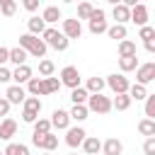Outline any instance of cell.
I'll return each instance as SVG.
<instances>
[{
	"label": "cell",
	"instance_id": "cell-1",
	"mask_svg": "<svg viewBox=\"0 0 155 155\" xmlns=\"http://www.w3.org/2000/svg\"><path fill=\"white\" fill-rule=\"evenodd\" d=\"M19 48H24L27 53H31L34 58H44L46 56V44H44V39H39V36H34V34H22L19 36Z\"/></svg>",
	"mask_w": 155,
	"mask_h": 155
},
{
	"label": "cell",
	"instance_id": "cell-2",
	"mask_svg": "<svg viewBox=\"0 0 155 155\" xmlns=\"http://www.w3.org/2000/svg\"><path fill=\"white\" fill-rule=\"evenodd\" d=\"M41 36H44V44L51 46V48H56V51H65L68 44H70V41L63 36V31H58L56 27H46V31H44Z\"/></svg>",
	"mask_w": 155,
	"mask_h": 155
},
{
	"label": "cell",
	"instance_id": "cell-3",
	"mask_svg": "<svg viewBox=\"0 0 155 155\" xmlns=\"http://www.w3.org/2000/svg\"><path fill=\"white\" fill-rule=\"evenodd\" d=\"M104 82L114 94H128V90H131V82H128V78L124 73H111V75H107Z\"/></svg>",
	"mask_w": 155,
	"mask_h": 155
},
{
	"label": "cell",
	"instance_id": "cell-4",
	"mask_svg": "<svg viewBox=\"0 0 155 155\" xmlns=\"http://www.w3.org/2000/svg\"><path fill=\"white\" fill-rule=\"evenodd\" d=\"M85 107H87V111H94V114H109L111 111V99L104 97V94H90Z\"/></svg>",
	"mask_w": 155,
	"mask_h": 155
},
{
	"label": "cell",
	"instance_id": "cell-5",
	"mask_svg": "<svg viewBox=\"0 0 155 155\" xmlns=\"http://www.w3.org/2000/svg\"><path fill=\"white\" fill-rule=\"evenodd\" d=\"M39 111H41V99L39 97H27L24 99V109H22V121L24 124H34L39 119Z\"/></svg>",
	"mask_w": 155,
	"mask_h": 155
},
{
	"label": "cell",
	"instance_id": "cell-6",
	"mask_svg": "<svg viewBox=\"0 0 155 155\" xmlns=\"http://www.w3.org/2000/svg\"><path fill=\"white\" fill-rule=\"evenodd\" d=\"M109 29V24H107V19H104V10L102 7H94V12H92V17H90V34H104Z\"/></svg>",
	"mask_w": 155,
	"mask_h": 155
},
{
	"label": "cell",
	"instance_id": "cell-7",
	"mask_svg": "<svg viewBox=\"0 0 155 155\" xmlns=\"http://www.w3.org/2000/svg\"><path fill=\"white\" fill-rule=\"evenodd\" d=\"M61 85H65V87H70V90H75V87H80V73H78V68L75 65H65L63 70H61Z\"/></svg>",
	"mask_w": 155,
	"mask_h": 155
},
{
	"label": "cell",
	"instance_id": "cell-8",
	"mask_svg": "<svg viewBox=\"0 0 155 155\" xmlns=\"http://www.w3.org/2000/svg\"><path fill=\"white\" fill-rule=\"evenodd\" d=\"M155 80V63L150 61V63H140L138 65V70H136V82L138 85H148V82H153Z\"/></svg>",
	"mask_w": 155,
	"mask_h": 155
},
{
	"label": "cell",
	"instance_id": "cell-9",
	"mask_svg": "<svg viewBox=\"0 0 155 155\" xmlns=\"http://www.w3.org/2000/svg\"><path fill=\"white\" fill-rule=\"evenodd\" d=\"M31 143H34L36 148H44L46 153H51V150L58 148V136H53V133H46V136H36V133H31Z\"/></svg>",
	"mask_w": 155,
	"mask_h": 155
},
{
	"label": "cell",
	"instance_id": "cell-10",
	"mask_svg": "<svg viewBox=\"0 0 155 155\" xmlns=\"http://www.w3.org/2000/svg\"><path fill=\"white\" fill-rule=\"evenodd\" d=\"M63 36L70 41V39H80V34H82V24H80V19L78 17H73V19H63Z\"/></svg>",
	"mask_w": 155,
	"mask_h": 155
},
{
	"label": "cell",
	"instance_id": "cell-11",
	"mask_svg": "<svg viewBox=\"0 0 155 155\" xmlns=\"http://www.w3.org/2000/svg\"><path fill=\"white\" fill-rule=\"evenodd\" d=\"M51 128H58V131H68L70 128V114L65 109H56L51 114Z\"/></svg>",
	"mask_w": 155,
	"mask_h": 155
},
{
	"label": "cell",
	"instance_id": "cell-12",
	"mask_svg": "<svg viewBox=\"0 0 155 155\" xmlns=\"http://www.w3.org/2000/svg\"><path fill=\"white\" fill-rule=\"evenodd\" d=\"M85 138H87V133H85V128H80V126H73V128H68V131H65V143H68L70 148L82 145V143H85Z\"/></svg>",
	"mask_w": 155,
	"mask_h": 155
},
{
	"label": "cell",
	"instance_id": "cell-13",
	"mask_svg": "<svg viewBox=\"0 0 155 155\" xmlns=\"http://www.w3.org/2000/svg\"><path fill=\"white\" fill-rule=\"evenodd\" d=\"M5 99H7L10 104H24V99H27V90H24L22 85H10L7 92H5Z\"/></svg>",
	"mask_w": 155,
	"mask_h": 155
},
{
	"label": "cell",
	"instance_id": "cell-14",
	"mask_svg": "<svg viewBox=\"0 0 155 155\" xmlns=\"http://www.w3.org/2000/svg\"><path fill=\"white\" fill-rule=\"evenodd\" d=\"M111 15H114L116 24H124V27H126V22H131V10H128L124 2H114V10H111Z\"/></svg>",
	"mask_w": 155,
	"mask_h": 155
},
{
	"label": "cell",
	"instance_id": "cell-15",
	"mask_svg": "<svg viewBox=\"0 0 155 155\" xmlns=\"http://www.w3.org/2000/svg\"><path fill=\"white\" fill-rule=\"evenodd\" d=\"M31 78H34V70H31L29 65H19V68L12 70V80H15V85H24V82H29Z\"/></svg>",
	"mask_w": 155,
	"mask_h": 155
},
{
	"label": "cell",
	"instance_id": "cell-16",
	"mask_svg": "<svg viewBox=\"0 0 155 155\" xmlns=\"http://www.w3.org/2000/svg\"><path fill=\"white\" fill-rule=\"evenodd\" d=\"M124 153V143L119 138H107L102 143V155H121Z\"/></svg>",
	"mask_w": 155,
	"mask_h": 155
},
{
	"label": "cell",
	"instance_id": "cell-17",
	"mask_svg": "<svg viewBox=\"0 0 155 155\" xmlns=\"http://www.w3.org/2000/svg\"><path fill=\"white\" fill-rule=\"evenodd\" d=\"M131 22H136L138 27H145L148 24V7L143 2H138L133 10H131Z\"/></svg>",
	"mask_w": 155,
	"mask_h": 155
},
{
	"label": "cell",
	"instance_id": "cell-18",
	"mask_svg": "<svg viewBox=\"0 0 155 155\" xmlns=\"http://www.w3.org/2000/svg\"><path fill=\"white\" fill-rule=\"evenodd\" d=\"M82 150H85L87 155H99V153H102V140H99L97 136H87L85 143H82Z\"/></svg>",
	"mask_w": 155,
	"mask_h": 155
},
{
	"label": "cell",
	"instance_id": "cell-19",
	"mask_svg": "<svg viewBox=\"0 0 155 155\" xmlns=\"http://www.w3.org/2000/svg\"><path fill=\"white\" fill-rule=\"evenodd\" d=\"M15 133H17V121L15 119H5L0 124V140H10Z\"/></svg>",
	"mask_w": 155,
	"mask_h": 155
},
{
	"label": "cell",
	"instance_id": "cell-20",
	"mask_svg": "<svg viewBox=\"0 0 155 155\" xmlns=\"http://www.w3.org/2000/svg\"><path fill=\"white\" fill-rule=\"evenodd\" d=\"M107 87V82H104V78H87V82H85V90L90 92V94H102V90Z\"/></svg>",
	"mask_w": 155,
	"mask_h": 155
},
{
	"label": "cell",
	"instance_id": "cell-21",
	"mask_svg": "<svg viewBox=\"0 0 155 155\" xmlns=\"http://www.w3.org/2000/svg\"><path fill=\"white\" fill-rule=\"evenodd\" d=\"M27 90L31 97H46V90H44V78H31L27 82Z\"/></svg>",
	"mask_w": 155,
	"mask_h": 155
},
{
	"label": "cell",
	"instance_id": "cell-22",
	"mask_svg": "<svg viewBox=\"0 0 155 155\" xmlns=\"http://www.w3.org/2000/svg\"><path fill=\"white\" fill-rule=\"evenodd\" d=\"M41 19H44L46 24H53V22L63 19V15H61V10H58L56 5H48V7H44V12H41Z\"/></svg>",
	"mask_w": 155,
	"mask_h": 155
},
{
	"label": "cell",
	"instance_id": "cell-23",
	"mask_svg": "<svg viewBox=\"0 0 155 155\" xmlns=\"http://www.w3.org/2000/svg\"><path fill=\"white\" fill-rule=\"evenodd\" d=\"M27 27H29V34H34V36H39V34L46 31V22H44L41 17H36V15L27 19Z\"/></svg>",
	"mask_w": 155,
	"mask_h": 155
},
{
	"label": "cell",
	"instance_id": "cell-24",
	"mask_svg": "<svg viewBox=\"0 0 155 155\" xmlns=\"http://www.w3.org/2000/svg\"><path fill=\"white\" fill-rule=\"evenodd\" d=\"M138 56H124V58H119V68H121V73H131V70H138Z\"/></svg>",
	"mask_w": 155,
	"mask_h": 155
},
{
	"label": "cell",
	"instance_id": "cell-25",
	"mask_svg": "<svg viewBox=\"0 0 155 155\" xmlns=\"http://www.w3.org/2000/svg\"><path fill=\"white\" fill-rule=\"evenodd\" d=\"M138 133L145 138H155V121L153 119H140L138 121Z\"/></svg>",
	"mask_w": 155,
	"mask_h": 155
},
{
	"label": "cell",
	"instance_id": "cell-26",
	"mask_svg": "<svg viewBox=\"0 0 155 155\" xmlns=\"http://www.w3.org/2000/svg\"><path fill=\"white\" fill-rule=\"evenodd\" d=\"M124 56H138V51H136V41H131V39L119 41V58H124Z\"/></svg>",
	"mask_w": 155,
	"mask_h": 155
},
{
	"label": "cell",
	"instance_id": "cell-27",
	"mask_svg": "<svg viewBox=\"0 0 155 155\" xmlns=\"http://www.w3.org/2000/svg\"><path fill=\"white\" fill-rule=\"evenodd\" d=\"M10 63H15L17 68L19 65H27V51L19 48V46L17 48H10Z\"/></svg>",
	"mask_w": 155,
	"mask_h": 155
},
{
	"label": "cell",
	"instance_id": "cell-28",
	"mask_svg": "<svg viewBox=\"0 0 155 155\" xmlns=\"http://www.w3.org/2000/svg\"><path fill=\"white\" fill-rule=\"evenodd\" d=\"M131 97L128 94H116L114 99H111V109H116V111H126L128 107H131Z\"/></svg>",
	"mask_w": 155,
	"mask_h": 155
},
{
	"label": "cell",
	"instance_id": "cell-29",
	"mask_svg": "<svg viewBox=\"0 0 155 155\" xmlns=\"http://www.w3.org/2000/svg\"><path fill=\"white\" fill-rule=\"evenodd\" d=\"M107 34H109V39H116V41H124L128 31H126V27H124V24H111V27L107 29Z\"/></svg>",
	"mask_w": 155,
	"mask_h": 155
},
{
	"label": "cell",
	"instance_id": "cell-30",
	"mask_svg": "<svg viewBox=\"0 0 155 155\" xmlns=\"http://www.w3.org/2000/svg\"><path fill=\"white\" fill-rule=\"evenodd\" d=\"M53 70H56L53 61H48V58H41L39 61V75L41 78H53Z\"/></svg>",
	"mask_w": 155,
	"mask_h": 155
},
{
	"label": "cell",
	"instance_id": "cell-31",
	"mask_svg": "<svg viewBox=\"0 0 155 155\" xmlns=\"http://www.w3.org/2000/svg\"><path fill=\"white\" fill-rule=\"evenodd\" d=\"M87 97H90V92H87L85 87H75V90H70V99H73V104H87Z\"/></svg>",
	"mask_w": 155,
	"mask_h": 155
},
{
	"label": "cell",
	"instance_id": "cell-32",
	"mask_svg": "<svg viewBox=\"0 0 155 155\" xmlns=\"http://www.w3.org/2000/svg\"><path fill=\"white\" fill-rule=\"evenodd\" d=\"M2 155H29V148L22 143H7V148L2 150Z\"/></svg>",
	"mask_w": 155,
	"mask_h": 155
},
{
	"label": "cell",
	"instance_id": "cell-33",
	"mask_svg": "<svg viewBox=\"0 0 155 155\" xmlns=\"http://www.w3.org/2000/svg\"><path fill=\"white\" fill-rule=\"evenodd\" d=\"M128 97L131 99H136V102H140V99H148V90L143 87V85H131V90H128Z\"/></svg>",
	"mask_w": 155,
	"mask_h": 155
},
{
	"label": "cell",
	"instance_id": "cell-34",
	"mask_svg": "<svg viewBox=\"0 0 155 155\" xmlns=\"http://www.w3.org/2000/svg\"><path fill=\"white\" fill-rule=\"evenodd\" d=\"M68 114H70V119H75V121H85L90 111H87V107H85V104H73V109H70Z\"/></svg>",
	"mask_w": 155,
	"mask_h": 155
},
{
	"label": "cell",
	"instance_id": "cell-35",
	"mask_svg": "<svg viewBox=\"0 0 155 155\" xmlns=\"http://www.w3.org/2000/svg\"><path fill=\"white\" fill-rule=\"evenodd\" d=\"M34 133H36V136L51 133V119H36V121H34Z\"/></svg>",
	"mask_w": 155,
	"mask_h": 155
},
{
	"label": "cell",
	"instance_id": "cell-36",
	"mask_svg": "<svg viewBox=\"0 0 155 155\" xmlns=\"http://www.w3.org/2000/svg\"><path fill=\"white\" fill-rule=\"evenodd\" d=\"M0 12H2L5 17H12V15L17 12V2H15V0H0Z\"/></svg>",
	"mask_w": 155,
	"mask_h": 155
},
{
	"label": "cell",
	"instance_id": "cell-37",
	"mask_svg": "<svg viewBox=\"0 0 155 155\" xmlns=\"http://www.w3.org/2000/svg\"><path fill=\"white\" fill-rule=\"evenodd\" d=\"M44 90H46V94L58 92V90H61V80H58V78H44Z\"/></svg>",
	"mask_w": 155,
	"mask_h": 155
},
{
	"label": "cell",
	"instance_id": "cell-38",
	"mask_svg": "<svg viewBox=\"0 0 155 155\" xmlns=\"http://www.w3.org/2000/svg\"><path fill=\"white\" fill-rule=\"evenodd\" d=\"M92 12H94V7H92L90 2H80V5H78V19H90Z\"/></svg>",
	"mask_w": 155,
	"mask_h": 155
},
{
	"label": "cell",
	"instance_id": "cell-39",
	"mask_svg": "<svg viewBox=\"0 0 155 155\" xmlns=\"http://www.w3.org/2000/svg\"><path fill=\"white\" fill-rule=\"evenodd\" d=\"M143 111H145V119H153V121H155V94H148Z\"/></svg>",
	"mask_w": 155,
	"mask_h": 155
},
{
	"label": "cell",
	"instance_id": "cell-40",
	"mask_svg": "<svg viewBox=\"0 0 155 155\" xmlns=\"http://www.w3.org/2000/svg\"><path fill=\"white\" fill-rule=\"evenodd\" d=\"M138 39H143V44H145V41H150V39H155V29H153L150 24L140 27V31H138Z\"/></svg>",
	"mask_w": 155,
	"mask_h": 155
},
{
	"label": "cell",
	"instance_id": "cell-41",
	"mask_svg": "<svg viewBox=\"0 0 155 155\" xmlns=\"http://www.w3.org/2000/svg\"><path fill=\"white\" fill-rule=\"evenodd\" d=\"M143 155H155V138L143 140Z\"/></svg>",
	"mask_w": 155,
	"mask_h": 155
},
{
	"label": "cell",
	"instance_id": "cell-42",
	"mask_svg": "<svg viewBox=\"0 0 155 155\" xmlns=\"http://www.w3.org/2000/svg\"><path fill=\"white\" fill-rule=\"evenodd\" d=\"M10 80H12V70L5 68V65H0V85H5V82H10Z\"/></svg>",
	"mask_w": 155,
	"mask_h": 155
},
{
	"label": "cell",
	"instance_id": "cell-43",
	"mask_svg": "<svg viewBox=\"0 0 155 155\" xmlns=\"http://www.w3.org/2000/svg\"><path fill=\"white\" fill-rule=\"evenodd\" d=\"M10 107H12V104H10L5 97H0V116H7V114H10Z\"/></svg>",
	"mask_w": 155,
	"mask_h": 155
},
{
	"label": "cell",
	"instance_id": "cell-44",
	"mask_svg": "<svg viewBox=\"0 0 155 155\" xmlns=\"http://www.w3.org/2000/svg\"><path fill=\"white\" fill-rule=\"evenodd\" d=\"M24 10L36 12V10H39V0H24Z\"/></svg>",
	"mask_w": 155,
	"mask_h": 155
},
{
	"label": "cell",
	"instance_id": "cell-45",
	"mask_svg": "<svg viewBox=\"0 0 155 155\" xmlns=\"http://www.w3.org/2000/svg\"><path fill=\"white\" fill-rule=\"evenodd\" d=\"M7 61H10V48L0 46V65H2V63H7Z\"/></svg>",
	"mask_w": 155,
	"mask_h": 155
},
{
	"label": "cell",
	"instance_id": "cell-46",
	"mask_svg": "<svg viewBox=\"0 0 155 155\" xmlns=\"http://www.w3.org/2000/svg\"><path fill=\"white\" fill-rule=\"evenodd\" d=\"M145 51H148V53H155V39L145 41Z\"/></svg>",
	"mask_w": 155,
	"mask_h": 155
},
{
	"label": "cell",
	"instance_id": "cell-47",
	"mask_svg": "<svg viewBox=\"0 0 155 155\" xmlns=\"http://www.w3.org/2000/svg\"><path fill=\"white\" fill-rule=\"evenodd\" d=\"M70 155H78V153H70Z\"/></svg>",
	"mask_w": 155,
	"mask_h": 155
},
{
	"label": "cell",
	"instance_id": "cell-48",
	"mask_svg": "<svg viewBox=\"0 0 155 155\" xmlns=\"http://www.w3.org/2000/svg\"><path fill=\"white\" fill-rule=\"evenodd\" d=\"M46 155H51V153H46Z\"/></svg>",
	"mask_w": 155,
	"mask_h": 155
},
{
	"label": "cell",
	"instance_id": "cell-49",
	"mask_svg": "<svg viewBox=\"0 0 155 155\" xmlns=\"http://www.w3.org/2000/svg\"><path fill=\"white\" fill-rule=\"evenodd\" d=\"M153 29H155V27H153Z\"/></svg>",
	"mask_w": 155,
	"mask_h": 155
},
{
	"label": "cell",
	"instance_id": "cell-50",
	"mask_svg": "<svg viewBox=\"0 0 155 155\" xmlns=\"http://www.w3.org/2000/svg\"><path fill=\"white\" fill-rule=\"evenodd\" d=\"M0 155H2V153H0Z\"/></svg>",
	"mask_w": 155,
	"mask_h": 155
}]
</instances>
